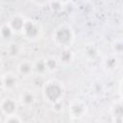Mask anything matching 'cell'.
Returning a JSON list of instances; mask_svg holds the SVG:
<instances>
[{
	"label": "cell",
	"instance_id": "cell-1",
	"mask_svg": "<svg viewBox=\"0 0 123 123\" xmlns=\"http://www.w3.org/2000/svg\"><path fill=\"white\" fill-rule=\"evenodd\" d=\"M41 94L43 100L50 105L62 101L63 100L65 94L64 85L58 79H49L43 83L41 87Z\"/></svg>",
	"mask_w": 123,
	"mask_h": 123
},
{
	"label": "cell",
	"instance_id": "cell-2",
	"mask_svg": "<svg viewBox=\"0 0 123 123\" xmlns=\"http://www.w3.org/2000/svg\"><path fill=\"white\" fill-rule=\"evenodd\" d=\"M52 40L58 46L62 48H70L75 40V32L68 23L58 25L52 33Z\"/></svg>",
	"mask_w": 123,
	"mask_h": 123
},
{
	"label": "cell",
	"instance_id": "cell-3",
	"mask_svg": "<svg viewBox=\"0 0 123 123\" xmlns=\"http://www.w3.org/2000/svg\"><path fill=\"white\" fill-rule=\"evenodd\" d=\"M21 35L28 41L31 42L37 41L38 39H40L42 36V26L38 21L35 19L27 18L23 30L21 32Z\"/></svg>",
	"mask_w": 123,
	"mask_h": 123
},
{
	"label": "cell",
	"instance_id": "cell-4",
	"mask_svg": "<svg viewBox=\"0 0 123 123\" xmlns=\"http://www.w3.org/2000/svg\"><path fill=\"white\" fill-rule=\"evenodd\" d=\"M87 111H88V106L82 99H75L68 106L69 116L75 120H79L83 118L87 113Z\"/></svg>",
	"mask_w": 123,
	"mask_h": 123
},
{
	"label": "cell",
	"instance_id": "cell-5",
	"mask_svg": "<svg viewBox=\"0 0 123 123\" xmlns=\"http://www.w3.org/2000/svg\"><path fill=\"white\" fill-rule=\"evenodd\" d=\"M0 111L5 115L15 114L17 111V102L12 97H4L0 102Z\"/></svg>",
	"mask_w": 123,
	"mask_h": 123
},
{
	"label": "cell",
	"instance_id": "cell-6",
	"mask_svg": "<svg viewBox=\"0 0 123 123\" xmlns=\"http://www.w3.org/2000/svg\"><path fill=\"white\" fill-rule=\"evenodd\" d=\"M26 19L27 18L22 13H14L10 17V19L8 21V24L12 28L14 35L15 34H21Z\"/></svg>",
	"mask_w": 123,
	"mask_h": 123
},
{
	"label": "cell",
	"instance_id": "cell-7",
	"mask_svg": "<svg viewBox=\"0 0 123 123\" xmlns=\"http://www.w3.org/2000/svg\"><path fill=\"white\" fill-rule=\"evenodd\" d=\"M112 123H123V104L122 100H115L110 110Z\"/></svg>",
	"mask_w": 123,
	"mask_h": 123
},
{
	"label": "cell",
	"instance_id": "cell-8",
	"mask_svg": "<svg viewBox=\"0 0 123 123\" xmlns=\"http://www.w3.org/2000/svg\"><path fill=\"white\" fill-rule=\"evenodd\" d=\"M57 59L61 65L68 66L73 63L75 59V53L71 48H62L60 51Z\"/></svg>",
	"mask_w": 123,
	"mask_h": 123
},
{
	"label": "cell",
	"instance_id": "cell-9",
	"mask_svg": "<svg viewBox=\"0 0 123 123\" xmlns=\"http://www.w3.org/2000/svg\"><path fill=\"white\" fill-rule=\"evenodd\" d=\"M16 71L20 76L25 77V78L32 76L34 74L33 62H31L29 60H23V61L19 62L16 66Z\"/></svg>",
	"mask_w": 123,
	"mask_h": 123
},
{
	"label": "cell",
	"instance_id": "cell-10",
	"mask_svg": "<svg viewBox=\"0 0 123 123\" xmlns=\"http://www.w3.org/2000/svg\"><path fill=\"white\" fill-rule=\"evenodd\" d=\"M3 78V88L5 90H12L18 86L17 75L12 72H6L2 75Z\"/></svg>",
	"mask_w": 123,
	"mask_h": 123
},
{
	"label": "cell",
	"instance_id": "cell-11",
	"mask_svg": "<svg viewBox=\"0 0 123 123\" xmlns=\"http://www.w3.org/2000/svg\"><path fill=\"white\" fill-rule=\"evenodd\" d=\"M36 100H37L36 93L31 89H25L19 94V102L24 107L27 108L33 107L34 104L36 103Z\"/></svg>",
	"mask_w": 123,
	"mask_h": 123
},
{
	"label": "cell",
	"instance_id": "cell-12",
	"mask_svg": "<svg viewBox=\"0 0 123 123\" xmlns=\"http://www.w3.org/2000/svg\"><path fill=\"white\" fill-rule=\"evenodd\" d=\"M100 54V49L97 44L94 42H88L84 45L83 48V55L87 60H95Z\"/></svg>",
	"mask_w": 123,
	"mask_h": 123
},
{
	"label": "cell",
	"instance_id": "cell-13",
	"mask_svg": "<svg viewBox=\"0 0 123 123\" xmlns=\"http://www.w3.org/2000/svg\"><path fill=\"white\" fill-rule=\"evenodd\" d=\"M118 66V59L114 54L108 55L103 59V67L105 70L111 72L116 69Z\"/></svg>",
	"mask_w": 123,
	"mask_h": 123
},
{
	"label": "cell",
	"instance_id": "cell-14",
	"mask_svg": "<svg viewBox=\"0 0 123 123\" xmlns=\"http://www.w3.org/2000/svg\"><path fill=\"white\" fill-rule=\"evenodd\" d=\"M33 65H34V74L37 75V76H44L47 72V68H46V65H45V61H44V58H38L34 62H33Z\"/></svg>",
	"mask_w": 123,
	"mask_h": 123
},
{
	"label": "cell",
	"instance_id": "cell-15",
	"mask_svg": "<svg viewBox=\"0 0 123 123\" xmlns=\"http://www.w3.org/2000/svg\"><path fill=\"white\" fill-rule=\"evenodd\" d=\"M14 33L12 32V28L8 24V22L3 23L0 26V38L3 39L4 41H10L13 37Z\"/></svg>",
	"mask_w": 123,
	"mask_h": 123
},
{
	"label": "cell",
	"instance_id": "cell-16",
	"mask_svg": "<svg viewBox=\"0 0 123 123\" xmlns=\"http://www.w3.org/2000/svg\"><path fill=\"white\" fill-rule=\"evenodd\" d=\"M44 61H45V65H46L48 73L55 72L58 69V67L60 66L59 61H58L57 57H55V56H48V57L44 58Z\"/></svg>",
	"mask_w": 123,
	"mask_h": 123
},
{
	"label": "cell",
	"instance_id": "cell-17",
	"mask_svg": "<svg viewBox=\"0 0 123 123\" xmlns=\"http://www.w3.org/2000/svg\"><path fill=\"white\" fill-rule=\"evenodd\" d=\"M111 49L114 53V55H122L123 52V40L121 37H116L111 42Z\"/></svg>",
	"mask_w": 123,
	"mask_h": 123
},
{
	"label": "cell",
	"instance_id": "cell-18",
	"mask_svg": "<svg viewBox=\"0 0 123 123\" xmlns=\"http://www.w3.org/2000/svg\"><path fill=\"white\" fill-rule=\"evenodd\" d=\"M8 54L10 57L12 58H16L20 55L21 53V46L18 44V43H15V42H12L9 44L8 48Z\"/></svg>",
	"mask_w": 123,
	"mask_h": 123
},
{
	"label": "cell",
	"instance_id": "cell-19",
	"mask_svg": "<svg viewBox=\"0 0 123 123\" xmlns=\"http://www.w3.org/2000/svg\"><path fill=\"white\" fill-rule=\"evenodd\" d=\"M67 4V2H62V1H51L48 2V6L49 8L56 12H59L61 11H62V9L64 8V6Z\"/></svg>",
	"mask_w": 123,
	"mask_h": 123
},
{
	"label": "cell",
	"instance_id": "cell-20",
	"mask_svg": "<svg viewBox=\"0 0 123 123\" xmlns=\"http://www.w3.org/2000/svg\"><path fill=\"white\" fill-rule=\"evenodd\" d=\"M3 123H23V122H22V119L20 118V116H18L15 113V114L5 116V119H4Z\"/></svg>",
	"mask_w": 123,
	"mask_h": 123
},
{
	"label": "cell",
	"instance_id": "cell-21",
	"mask_svg": "<svg viewBox=\"0 0 123 123\" xmlns=\"http://www.w3.org/2000/svg\"><path fill=\"white\" fill-rule=\"evenodd\" d=\"M51 107H52V111H53L54 112H56V113H61V112H62V111H63L64 104H63V101L62 100V101H59V102H56V103L52 104Z\"/></svg>",
	"mask_w": 123,
	"mask_h": 123
},
{
	"label": "cell",
	"instance_id": "cell-22",
	"mask_svg": "<svg viewBox=\"0 0 123 123\" xmlns=\"http://www.w3.org/2000/svg\"><path fill=\"white\" fill-rule=\"evenodd\" d=\"M33 4H35V5H37V6H39V7H41V6H47L48 5V2H32Z\"/></svg>",
	"mask_w": 123,
	"mask_h": 123
},
{
	"label": "cell",
	"instance_id": "cell-23",
	"mask_svg": "<svg viewBox=\"0 0 123 123\" xmlns=\"http://www.w3.org/2000/svg\"><path fill=\"white\" fill-rule=\"evenodd\" d=\"M3 66H4V62H3V59L0 57V70L3 68Z\"/></svg>",
	"mask_w": 123,
	"mask_h": 123
},
{
	"label": "cell",
	"instance_id": "cell-24",
	"mask_svg": "<svg viewBox=\"0 0 123 123\" xmlns=\"http://www.w3.org/2000/svg\"><path fill=\"white\" fill-rule=\"evenodd\" d=\"M3 88V78H2V75H0V89Z\"/></svg>",
	"mask_w": 123,
	"mask_h": 123
},
{
	"label": "cell",
	"instance_id": "cell-25",
	"mask_svg": "<svg viewBox=\"0 0 123 123\" xmlns=\"http://www.w3.org/2000/svg\"><path fill=\"white\" fill-rule=\"evenodd\" d=\"M0 123H3V122H2V119H1V116H0Z\"/></svg>",
	"mask_w": 123,
	"mask_h": 123
},
{
	"label": "cell",
	"instance_id": "cell-26",
	"mask_svg": "<svg viewBox=\"0 0 123 123\" xmlns=\"http://www.w3.org/2000/svg\"><path fill=\"white\" fill-rule=\"evenodd\" d=\"M1 10H2V7L0 6V13H1Z\"/></svg>",
	"mask_w": 123,
	"mask_h": 123
}]
</instances>
